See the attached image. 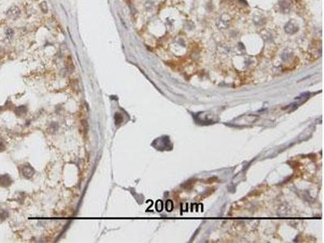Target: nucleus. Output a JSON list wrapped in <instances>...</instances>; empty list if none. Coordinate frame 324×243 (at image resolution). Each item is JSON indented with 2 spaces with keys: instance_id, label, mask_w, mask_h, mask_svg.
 <instances>
[{
  "instance_id": "f03ea898",
  "label": "nucleus",
  "mask_w": 324,
  "mask_h": 243,
  "mask_svg": "<svg viewBox=\"0 0 324 243\" xmlns=\"http://www.w3.org/2000/svg\"><path fill=\"white\" fill-rule=\"evenodd\" d=\"M19 13H20V11H19V9L17 7H12L7 11V15L11 19H16V18L19 16Z\"/></svg>"
},
{
  "instance_id": "f257e3e1",
  "label": "nucleus",
  "mask_w": 324,
  "mask_h": 243,
  "mask_svg": "<svg viewBox=\"0 0 324 243\" xmlns=\"http://www.w3.org/2000/svg\"><path fill=\"white\" fill-rule=\"evenodd\" d=\"M285 31L287 33H289V34H293V33H296V32L298 31V26L295 25L293 22L289 21V22L287 23V25H285Z\"/></svg>"
}]
</instances>
